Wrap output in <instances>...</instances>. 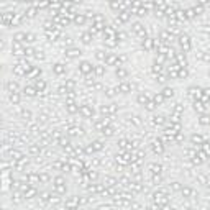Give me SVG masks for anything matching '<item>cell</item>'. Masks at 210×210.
Returning a JSON list of instances; mask_svg holds the SVG:
<instances>
[{"label":"cell","mask_w":210,"mask_h":210,"mask_svg":"<svg viewBox=\"0 0 210 210\" xmlns=\"http://www.w3.org/2000/svg\"><path fill=\"white\" fill-rule=\"evenodd\" d=\"M92 69H94V66H92L91 62H87V61H84V62L79 64V71H81L82 74H89V72H92Z\"/></svg>","instance_id":"6da1fadb"},{"label":"cell","mask_w":210,"mask_h":210,"mask_svg":"<svg viewBox=\"0 0 210 210\" xmlns=\"http://www.w3.org/2000/svg\"><path fill=\"white\" fill-rule=\"evenodd\" d=\"M202 91H204L202 87H190L189 89V95L190 97H197V99L200 100L202 99Z\"/></svg>","instance_id":"7a4b0ae2"},{"label":"cell","mask_w":210,"mask_h":210,"mask_svg":"<svg viewBox=\"0 0 210 210\" xmlns=\"http://www.w3.org/2000/svg\"><path fill=\"white\" fill-rule=\"evenodd\" d=\"M133 33H135V35H140V36H146L144 26L141 25V23H135V25H133Z\"/></svg>","instance_id":"3957f363"},{"label":"cell","mask_w":210,"mask_h":210,"mask_svg":"<svg viewBox=\"0 0 210 210\" xmlns=\"http://www.w3.org/2000/svg\"><path fill=\"white\" fill-rule=\"evenodd\" d=\"M66 56L69 59H74V58H77V56H81V49H77V48H71V49L66 51Z\"/></svg>","instance_id":"277c9868"},{"label":"cell","mask_w":210,"mask_h":210,"mask_svg":"<svg viewBox=\"0 0 210 210\" xmlns=\"http://www.w3.org/2000/svg\"><path fill=\"white\" fill-rule=\"evenodd\" d=\"M199 123H200V125H210V115H207V113H202L200 118H199Z\"/></svg>","instance_id":"5b68a950"},{"label":"cell","mask_w":210,"mask_h":210,"mask_svg":"<svg viewBox=\"0 0 210 210\" xmlns=\"http://www.w3.org/2000/svg\"><path fill=\"white\" fill-rule=\"evenodd\" d=\"M81 38H82L84 45H91V43H92V33H84Z\"/></svg>","instance_id":"8992f818"},{"label":"cell","mask_w":210,"mask_h":210,"mask_svg":"<svg viewBox=\"0 0 210 210\" xmlns=\"http://www.w3.org/2000/svg\"><path fill=\"white\" fill-rule=\"evenodd\" d=\"M54 72H56V74L66 72V66H64V64H56V66H54Z\"/></svg>","instance_id":"52a82bcc"},{"label":"cell","mask_w":210,"mask_h":210,"mask_svg":"<svg viewBox=\"0 0 210 210\" xmlns=\"http://www.w3.org/2000/svg\"><path fill=\"white\" fill-rule=\"evenodd\" d=\"M179 43H181V46H182V48L185 46V49H189V36H181Z\"/></svg>","instance_id":"ba28073f"},{"label":"cell","mask_w":210,"mask_h":210,"mask_svg":"<svg viewBox=\"0 0 210 210\" xmlns=\"http://www.w3.org/2000/svg\"><path fill=\"white\" fill-rule=\"evenodd\" d=\"M174 95V91L173 89H164V94H163V97H166V99H168V97H173Z\"/></svg>","instance_id":"9c48e42d"},{"label":"cell","mask_w":210,"mask_h":210,"mask_svg":"<svg viewBox=\"0 0 210 210\" xmlns=\"http://www.w3.org/2000/svg\"><path fill=\"white\" fill-rule=\"evenodd\" d=\"M117 76H120V77H127V71L125 69H117Z\"/></svg>","instance_id":"30bf717a"},{"label":"cell","mask_w":210,"mask_h":210,"mask_svg":"<svg viewBox=\"0 0 210 210\" xmlns=\"http://www.w3.org/2000/svg\"><path fill=\"white\" fill-rule=\"evenodd\" d=\"M192 141H194V143H202V141H204V140H202L200 136H197V135H194V136H192Z\"/></svg>","instance_id":"8fae6325"},{"label":"cell","mask_w":210,"mask_h":210,"mask_svg":"<svg viewBox=\"0 0 210 210\" xmlns=\"http://www.w3.org/2000/svg\"><path fill=\"white\" fill-rule=\"evenodd\" d=\"M25 94H28L30 97H33V95H35V91L31 89V87H28V89H25Z\"/></svg>","instance_id":"7c38bea8"},{"label":"cell","mask_w":210,"mask_h":210,"mask_svg":"<svg viewBox=\"0 0 210 210\" xmlns=\"http://www.w3.org/2000/svg\"><path fill=\"white\" fill-rule=\"evenodd\" d=\"M138 100H140V102H144V103H146V102H148V97H146L144 94H141L140 97H138Z\"/></svg>","instance_id":"4fadbf2b"},{"label":"cell","mask_w":210,"mask_h":210,"mask_svg":"<svg viewBox=\"0 0 210 210\" xmlns=\"http://www.w3.org/2000/svg\"><path fill=\"white\" fill-rule=\"evenodd\" d=\"M84 20H86V18H84L82 15H81V17H76V23H84Z\"/></svg>","instance_id":"5bb4252c"},{"label":"cell","mask_w":210,"mask_h":210,"mask_svg":"<svg viewBox=\"0 0 210 210\" xmlns=\"http://www.w3.org/2000/svg\"><path fill=\"white\" fill-rule=\"evenodd\" d=\"M102 72H103V69H102V67H97V74H99V76H102Z\"/></svg>","instance_id":"9a60e30c"}]
</instances>
